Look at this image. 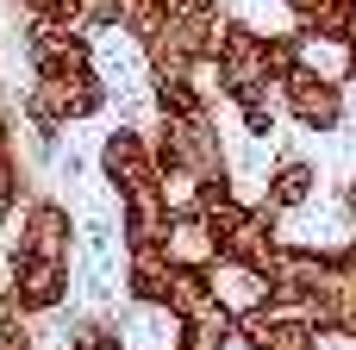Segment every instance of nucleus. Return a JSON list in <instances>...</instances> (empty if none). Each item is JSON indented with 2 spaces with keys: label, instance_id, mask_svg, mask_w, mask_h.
<instances>
[{
  "label": "nucleus",
  "instance_id": "obj_3",
  "mask_svg": "<svg viewBox=\"0 0 356 350\" xmlns=\"http://www.w3.org/2000/svg\"><path fill=\"white\" fill-rule=\"evenodd\" d=\"M94 169L106 182L113 200H138V194H163V163H156V144H150V125H113L94 150Z\"/></svg>",
  "mask_w": 356,
  "mask_h": 350
},
{
  "label": "nucleus",
  "instance_id": "obj_17",
  "mask_svg": "<svg viewBox=\"0 0 356 350\" xmlns=\"http://www.w3.org/2000/svg\"><path fill=\"white\" fill-rule=\"evenodd\" d=\"M344 88H356V31L344 38Z\"/></svg>",
  "mask_w": 356,
  "mask_h": 350
},
{
  "label": "nucleus",
  "instance_id": "obj_11",
  "mask_svg": "<svg viewBox=\"0 0 356 350\" xmlns=\"http://www.w3.org/2000/svg\"><path fill=\"white\" fill-rule=\"evenodd\" d=\"M163 307L181 319V326H194V319H207V313H219L213 307V282H207V269H169V288H163Z\"/></svg>",
  "mask_w": 356,
  "mask_h": 350
},
{
  "label": "nucleus",
  "instance_id": "obj_7",
  "mask_svg": "<svg viewBox=\"0 0 356 350\" xmlns=\"http://www.w3.org/2000/svg\"><path fill=\"white\" fill-rule=\"evenodd\" d=\"M207 282H213V307H219L232 326L269 307V282H263V269H250V263H232V257H219V263L207 269Z\"/></svg>",
  "mask_w": 356,
  "mask_h": 350
},
{
  "label": "nucleus",
  "instance_id": "obj_13",
  "mask_svg": "<svg viewBox=\"0 0 356 350\" xmlns=\"http://www.w3.org/2000/svg\"><path fill=\"white\" fill-rule=\"evenodd\" d=\"M56 350H125V344H119V332H113L106 313H81V319L56 338Z\"/></svg>",
  "mask_w": 356,
  "mask_h": 350
},
{
  "label": "nucleus",
  "instance_id": "obj_15",
  "mask_svg": "<svg viewBox=\"0 0 356 350\" xmlns=\"http://www.w3.org/2000/svg\"><path fill=\"white\" fill-rule=\"evenodd\" d=\"M338 219H344V232H356V175L338 182Z\"/></svg>",
  "mask_w": 356,
  "mask_h": 350
},
{
  "label": "nucleus",
  "instance_id": "obj_6",
  "mask_svg": "<svg viewBox=\"0 0 356 350\" xmlns=\"http://www.w3.org/2000/svg\"><path fill=\"white\" fill-rule=\"evenodd\" d=\"M257 200H263L275 219L307 213V207L319 200V163H313V157H300V150H282V157L269 163V175L257 182Z\"/></svg>",
  "mask_w": 356,
  "mask_h": 350
},
{
  "label": "nucleus",
  "instance_id": "obj_8",
  "mask_svg": "<svg viewBox=\"0 0 356 350\" xmlns=\"http://www.w3.org/2000/svg\"><path fill=\"white\" fill-rule=\"evenodd\" d=\"M106 319H113V332H119V344H125V350H175V344H181V319H175L169 307L119 301Z\"/></svg>",
  "mask_w": 356,
  "mask_h": 350
},
{
  "label": "nucleus",
  "instance_id": "obj_2",
  "mask_svg": "<svg viewBox=\"0 0 356 350\" xmlns=\"http://www.w3.org/2000/svg\"><path fill=\"white\" fill-rule=\"evenodd\" d=\"M19 225H6L0 238V250L6 257H25V263H56V269H75V213L56 200V194H31L19 213H13Z\"/></svg>",
  "mask_w": 356,
  "mask_h": 350
},
{
  "label": "nucleus",
  "instance_id": "obj_10",
  "mask_svg": "<svg viewBox=\"0 0 356 350\" xmlns=\"http://www.w3.org/2000/svg\"><path fill=\"white\" fill-rule=\"evenodd\" d=\"M163 250H169V263H181V269H213L219 263V244H213V232L200 225V213H175L169 219V238H163Z\"/></svg>",
  "mask_w": 356,
  "mask_h": 350
},
{
  "label": "nucleus",
  "instance_id": "obj_1",
  "mask_svg": "<svg viewBox=\"0 0 356 350\" xmlns=\"http://www.w3.org/2000/svg\"><path fill=\"white\" fill-rule=\"evenodd\" d=\"M288 69H294V31H257L244 19H225L219 56H213V75H219L225 106L232 100H250V94H275Z\"/></svg>",
  "mask_w": 356,
  "mask_h": 350
},
{
  "label": "nucleus",
  "instance_id": "obj_4",
  "mask_svg": "<svg viewBox=\"0 0 356 350\" xmlns=\"http://www.w3.org/2000/svg\"><path fill=\"white\" fill-rule=\"evenodd\" d=\"M275 106H282V119L300 125L307 138H332V132L350 125V88L332 81V75H313V69H300V63L282 75Z\"/></svg>",
  "mask_w": 356,
  "mask_h": 350
},
{
  "label": "nucleus",
  "instance_id": "obj_5",
  "mask_svg": "<svg viewBox=\"0 0 356 350\" xmlns=\"http://www.w3.org/2000/svg\"><path fill=\"white\" fill-rule=\"evenodd\" d=\"M19 56H25V75H75V69H94V38L81 25L19 19Z\"/></svg>",
  "mask_w": 356,
  "mask_h": 350
},
{
  "label": "nucleus",
  "instance_id": "obj_12",
  "mask_svg": "<svg viewBox=\"0 0 356 350\" xmlns=\"http://www.w3.org/2000/svg\"><path fill=\"white\" fill-rule=\"evenodd\" d=\"M232 113H238V132H244V138H257V144H275V138H282V106H275V94L232 100Z\"/></svg>",
  "mask_w": 356,
  "mask_h": 350
},
{
  "label": "nucleus",
  "instance_id": "obj_18",
  "mask_svg": "<svg viewBox=\"0 0 356 350\" xmlns=\"http://www.w3.org/2000/svg\"><path fill=\"white\" fill-rule=\"evenodd\" d=\"M225 350H250V344H244V338H238V332H232V338H225Z\"/></svg>",
  "mask_w": 356,
  "mask_h": 350
},
{
  "label": "nucleus",
  "instance_id": "obj_14",
  "mask_svg": "<svg viewBox=\"0 0 356 350\" xmlns=\"http://www.w3.org/2000/svg\"><path fill=\"white\" fill-rule=\"evenodd\" d=\"M0 194H6V200H19V207L38 194V188H31V163H25L19 138H13V144H0Z\"/></svg>",
  "mask_w": 356,
  "mask_h": 350
},
{
  "label": "nucleus",
  "instance_id": "obj_9",
  "mask_svg": "<svg viewBox=\"0 0 356 350\" xmlns=\"http://www.w3.org/2000/svg\"><path fill=\"white\" fill-rule=\"evenodd\" d=\"M238 338L250 350H319V332L307 313H269V307L238 319Z\"/></svg>",
  "mask_w": 356,
  "mask_h": 350
},
{
  "label": "nucleus",
  "instance_id": "obj_16",
  "mask_svg": "<svg viewBox=\"0 0 356 350\" xmlns=\"http://www.w3.org/2000/svg\"><path fill=\"white\" fill-rule=\"evenodd\" d=\"M13 138H19V119H13V100L0 94V144H13Z\"/></svg>",
  "mask_w": 356,
  "mask_h": 350
}]
</instances>
